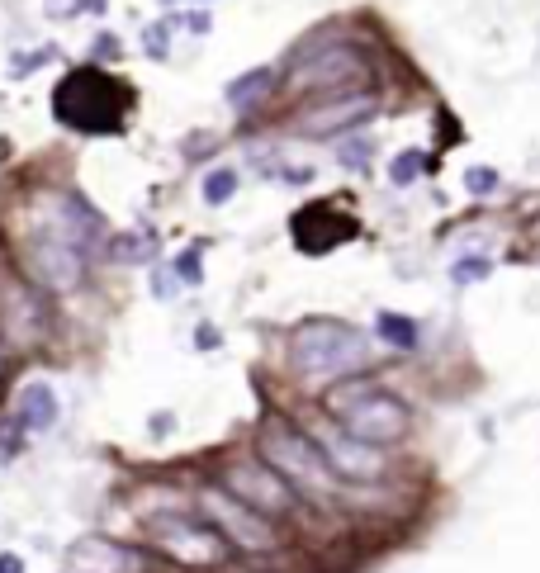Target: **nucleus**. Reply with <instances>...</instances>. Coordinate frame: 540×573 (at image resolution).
<instances>
[{
    "mask_svg": "<svg viewBox=\"0 0 540 573\" xmlns=\"http://www.w3.org/2000/svg\"><path fill=\"white\" fill-rule=\"evenodd\" d=\"M422 171H427V152H417V147H413V152H398L394 162H389V180H394L398 190H408Z\"/></svg>",
    "mask_w": 540,
    "mask_h": 573,
    "instance_id": "412c9836",
    "label": "nucleus"
},
{
    "mask_svg": "<svg viewBox=\"0 0 540 573\" xmlns=\"http://www.w3.org/2000/svg\"><path fill=\"white\" fill-rule=\"evenodd\" d=\"M370 152H375V143H370V138H351V143L337 147V157H342V166H351V171H360V166H370Z\"/></svg>",
    "mask_w": 540,
    "mask_h": 573,
    "instance_id": "393cba45",
    "label": "nucleus"
},
{
    "mask_svg": "<svg viewBox=\"0 0 540 573\" xmlns=\"http://www.w3.org/2000/svg\"><path fill=\"white\" fill-rule=\"evenodd\" d=\"M171 422H176L171 412H152V436H166V431H171Z\"/></svg>",
    "mask_w": 540,
    "mask_h": 573,
    "instance_id": "c85d7f7f",
    "label": "nucleus"
},
{
    "mask_svg": "<svg viewBox=\"0 0 540 573\" xmlns=\"http://www.w3.org/2000/svg\"><path fill=\"white\" fill-rule=\"evenodd\" d=\"M15 422H19V431H48L57 422V394L43 384V379H34V384H24V389H19Z\"/></svg>",
    "mask_w": 540,
    "mask_h": 573,
    "instance_id": "2eb2a0df",
    "label": "nucleus"
},
{
    "mask_svg": "<svg viewBox=\"0 0 540 573\" xmlns=\"http://www.w3.org/2000/svg\"><path fill=\"white\" fill-rule=\"evenodd\" d=\"M289 233H294V247L304 256H323V251L360 237V218L346 214L342 204H332V199H313V204H304L299 214L289 218Z\"/></svg>",
    "mask_w": 540,
    "mask_h": 573,
    "instance_id": "f8f14e48",
    "label": "nucleus"
},
{
    "mask_svg": "<svg viewBox=\"0 0 540 573\" xmlns=\"http://www.w3.org/2000/svg\"><path fill=\"white\" fill-rule=\"evenodd\" d=\"M0 573H24V559L5 550V555H0Z\"/></svg>",
    "mask_w": 540,
    "mask_h": 573,
    "instance_id": "c756f323",
    "label": "nucleus"
},
{
    "mask_svg": "<svg viewBox=\"0 0 540 573\" xmlns=\"http://www.w3.org/2000/svg\"><path fill=\"white\" fill-rule=\"evenodd\" d=\"M323 412L342 431H351L356 441H370V446H384V450L408 441V431H413V408L394 389H384V384L360 375L332 384L323 394Z\"/></svg>",
    "mask_w": 540,
    "mask_h": 573,
    "instance_id": "7ed1b4c3",
    "label": "nucleus"
},
{
    "mask_svg": "<svg viewBox=\"0 0 540 573\" xmlns=\"http://www.w3.org/2000/svg\"><path fill=\"white\" fill-rule=\"evenodd\" d=\"M81 10L100 15V10H105V0H48V15H53V19H62V15H81Z\"/></svg>",
    "mask_w": 540,
    "mask_h": 573,
    "instance_id": "a878e982",
    "label": "nucleus"
},
{
    "mask_svg": "<svg viewBox=\"0 0 540 573\" xmlns=\"http://www.w3.org/2000/svg\"><path fill=\"white\" fill-rule=\"evenodd\" d=\"M370 114H375V90H346V95H327L313 109H304L294 119V133L323 143V138H342L351 128L370 124Z\"/></svg>",
    "mask_w": 540,
    "mask_h": 573,
    "instance_id": "ddd939ff",
    "label": "nucleus"
},
{
    "mask_svg": "<svg viewBox=\"0 0 540 573\" xmlns=\"http://www.w3.org/2000/svg\"><path fill=\"white\" fill-rule=\"evenodd\" d=\"M147 536H152V545L162 550L171 564H180V569H218L223 559H228V536L218 531L214 521H199L195 512H180V507H171V512H147L143 517Z\"/></svg>",
    "mask_w": 540,
    "mask_h": 573,
    "instance_id": "423d86ee",
    "label": "nucleus"
},
{
    "mask_svg": "<svg viewBox=\"0 0 540 573\" xmlns=\"http://www.w3.org/2000/svg\"><path fill=\"white\" fill-rule=\"evenodd\" d=\"M488 275H493V261H488V256H460V261L450 266V280H455V285H479Z\"/></svg>",
    "mask_w": 540,
    "mask_h": 573,
    "instance_id": "4be33fe9",
    "label": "nucleus"
},
{
    "mask_svg": "<svg viewBox=\"0 0 540 573\" xmlns=\"http://www.w3.org/2000/svg\"><path fill=\"white\" fill-rule=\"evenodd\" d=\"M375 337L389 341L394 351H417V323L408 313H389V308H384L375 318Z\"/></svg>",
    "mask_w": 540,
    "mask_h": 573,
    "instance_id": "f3484780",
    "label": "nucleus"
},
{
    "mask_svg": "<svg viewBox=\"0 0 540 573\" xmlns=\"http://www.w3.org/2000/svg\"><path fill=\"white\" fill-rule=\"evenodd\" d=\"M48 323H53V313L43 304L38 285L19 266L0 261V337H5V346L34 351L48 337Z\"/></svg>",
    "mask_w": 540,
    "mask_h": 573,
    "instance_id": "6e6552de",
    "label": "nucleus"
},
{
    "mask_svg": "<svg viewBox=\"0 0 540 573\" xmlns=\"http://www.w3.org/2000/svg\"><path fill=\"white\" fill-rule=\"evenodd\" d=\"M166 38H171V19H162V24H147L143 29V48L152 62H166Z\"/></svg>",
    "mask_w": 540,
    "mask_h": 573,
    "instance_id": "b1692460",
    "label": "nucleus"
},
{
    "mask_svg": "<svg viewBox=\"0 0 540 573\" xmlns=\"http://www.w3.org/2000/svg\"><path fill=\"white\" fill-rule=\"evenodd\" d=\"M195 341H199V346H214V341H218V332H214V327H209V323H204V327H199V332H195Z\"/></svg>",
    "mask_w": 540,
    "mask_h": 573,
    "instance_id": "7c9ffc66",
    "label": "nucleus"
},
{
    "mask_svg": "<svg viewBox=\"0 0 540 573\" xmlns=\"http://www.w3.org/2000/svg\"><path fill=\"white\" fill-rule=\"evenodd\" d=\"M53 114L57 124L76 128L86 138L124 133L128 114H133V90H128V81L109 76L105 67H76L53 90Z\"/></svg>",
    "mask_w": 540,
    "mask_h": 573,
    "instance_id": "20e7f679",
    "label": "nucleus"
},
{
    "mask_svg": "<svg viewBox=\"0 0 540 573\" xmlns=\"http://www.w3.org/2000/svg\"><path fill=\"white\" fill-rule=\"evenodd\" d=\"M199 512H204V521H214L218 531L228 536V545L247 550V555L280 550V521H270V517H261L256 507L237 502L228 488H204V493H199Z\"/></svg>",
    "mask_w": 540,
    "mask_h": 573,
    "instance_id": "1a4fd4ad",
    "label": "nucleus"
},
{
    "mask_svg": "<svg viewBox=\"0 0 540 573\" xmlns=\"http://www.w3.org/2000/svg\"><path fill=\"white\" fill-rule=\"evenodd\" d=\"M370 337L342 318H304L289 327V370L308 384H342L370 370Z\"/></svg>",
    "mask_w": 540,
    "mask_h": 573,
    "instance_id": "f03ea898",
    "label": "nucleus"
},
{
    "mask_svg": "<svg viewBox=\"0 0 540 573\" xmlns=\"http://www.w3.org/2000/svg\"><path fill=\"white\" fill-rule=\"evenodd\" d=\"M370 81V57L351 48V43H337V48H323L313 53L289 76V90H323V95H346V90H365Z\"/></svg>",
    "mask_w": 540,
    "mask_h": 573,
    "instance_id": "9d476101",
    "label": "nucleus"
},
{
    "mask_svg": "<svg viewBox=\"0 0 540 573\" xmlns=\"http://www.w3.org/2000/svg\"><path fill=\"white\" fill-rule=\"evenodd\" d=\"M109 261H152L157 256V237L152 233H119L105 242Z\"/></svg>",
    "mask_w": 540,
    "mask_h": 573,
    "instance_id": "a211bd4d",
    "label": "nucleus"
},
{
    "mask_svg": "<svg viewBox=\"0 0 540 573\" xmlns=\"http://www.w3.org/2000/svg\"><path fill=\"white\" fill-rule=\"evenodd\" d=\"M237 195V171L233 166H214L209 176H204V204H228V199Z\"/></svg>",
    "mask_w": 540,
    "mask_h": 573,
    "instance_id": "aec40b11",
    "label": "nucleus"
},
{
    "mask_svg": "<svg viewBox=\"0 0 540 573\" xmlns=\"http://www.w3.org/2000/svg\"><path fill=\"white\" fill-rule=\"evenodd\" d=\"M95 57H119V38L100 34V38H95Z\"/></svg>",
    "mask_w": 540,
    "mask_h": 573,
    "instance_id": "cd10ccee",
    "label": "nucleus"
},
{
    "mask_svg": "<svg viewBox=\"0 0 540 573\" xmlns=\"http://www.w3.org/2000/svg\"><path fill=\"white\" fill-rule=\"evenodd\" d=\"M0 365H5V337H0Z\"/></svg>",
    "mask_w": 540,
    "mask_h": 573,
    "instance_id": "2f4dec72",
    "label": "nucleus"
},
{
    "mask_svg": "<svg viewBox=\"0 0 540 573\" xmlns=\"http://www.w3.org/2000/svg\"><path fill=\"white\" fill-rule=\"evenodd\" d=\"M218 488H228L237 502L256 507L270 521H289L299 512V502H304V493L289 484L275 465H266L261 455H233V460H223L218 465Z\"/></svg>",
    "mask_w": 540,
    "mask_h": 573,
    "instance_id": "0eeeda50",
    "label": "nucleus"
},
{
    "mask_svg": "<svg viewBox=\"0 0 540 573\" xmlns=\"http://www.w3.org/2000/svg\"><path fill=\"white\" fill-rule=\"evenodd\" d=\"M147 550L114 536H81L67 545V573H143Z\"/></svg>",
    "mask_w": 540,
    "mask_h": 573,
    "instance_id": "4468645a",
    "label": "nucleus"
},
{
    "mask_svg": "<svg viewBox=\"0 0 540 573\" xmlns=\"http://www.w3.org/2000/svg\"><path fill=\"white\" fill-rule=\"evenodd\" d=\"M171 270H176V280L185 289H199L204 285V242H190V247L176 251V261H171Z\"/></svg>",
    "mask_w": 540,
    "mask_h": 573,
    "instance_id": "6ab92c4d",
    "label": "nucleus"
},
{
    "mask_svg": "<svg viewBox=\"0 0 540 573\" xmlns=\"http://www.w3.org/2000/svg\"><path fill=\"white\" fill-rule=\"evenodd\" d=\"M270 86H275V72H270V67H256V72L237 76V81L223 90V95H228V105H233V109H242V114H247L252 105H261V100H266Z\"/></svg>",
    "mask_w": 540,
    "mask_h": 573,
    "instance_id": "dca6fc26",
    "label": "nucleus"
},
{
    "mask_svg": "<svg viewBox=\"0 0 540 573\" xmlns=\"http://www.w3.org/2000/svg\"><path fill=\"white\" fill-rule=\"evenodd\" d=\"M256 455H261L266 465L280 469L308 502H323L327 507L332 493H337V484H342L337 469L327 465L318 436L304 431L299 422H289V417H266V422L256 427Z\"/></svg>",
    "mask_w": 540,
    "mask_h": 573,
    "instance_id": "39448f33",
    "label": "nucleus"
},
{
    "mask_svg": "<svg viewBox=\"0 0 540 573\" xmlns=\"http://www.w3.org/2000/svg\"><path fill=\"white\" fill-rule=\"evenodd\" d=\"M498 185H503V176H498L493 166H469V171H465V190H469L474 199L498 195Z\"/></svg>",
    "mask_w": 540,
    "mask_h": 573,
    "instance_id": "5701e85b",
    "label": "nucleus"
},
{
    "mask_svg": "<svg viewBox=\"0 0 540 573\" xmlns=\"http://www.w3.org/2000/svg\"><path fill=\"white\" fill-rule=\"evenodd\" d=\"M48 57H53V48H38L34 57L24 53V57H15V67H10V72H15V76H24V72H34V67H43Z\"/></svg>",
    "mask_w": 540,
    "mask_h": 573,
    "instance_id": "bb28decb",
    "label": "nucleus"
},
{
    "mask_svg": "<svg viewBox=\"0 0 540 573\" xmlns=\"http://www.w3.org/2000/svg\"><path fill=\"white\" fill-rule=\"evenodd\" d=\"M105 242L100 214L90 209L81 195H38L29 199V209L19 214L15 233V256L19 270L48 294H72L86 285L90 251Z\"/></svg>",
    "mask_w": 540,
    "mask_h": 573,
    "instance_id": "f257e3e1",
    "label": "nucleus"
},
{
    "mask_svg": "<svg viewBox=\"0 0 540 573\" xmlns=\"http://www.w3.org/2000/svg\"><path fill=\"white\" fill-rule=\"evenodd\" d=\"M313 436H318L327 465L337 469V479H342V484H379V479L389 474V455H384V446L356 441L351 431L332 427V417H327V427H318Z\"/></svg>",
    "mask_w": 540,
    "mask_h": 573,
    "instance_id": "9b49d317",
    "label": "nucleus"
}]
</instances>
